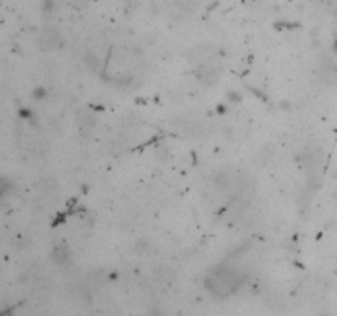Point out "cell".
Masks as SVG:
<instances>
[{
	"instance_id": "3957f363",
	"label": "cell",
	"mask_w": 337,
	"mask_h": 316,
	"mask_svg": "<svg viewBox=\"0 0 337 316\" xmlns=\"http://www.w3.org/2000/svg\"><path fill=\"white\" fill-rule=\"evenodd\" d=\"M76 127H77L79 135L89 137L91 134H92V130H94V127H95V119H94V115L91 114V112H87V111L77 112Z\"/></svg>"
},
{
	"instance_id": "7a4b0ae2",
	"label": "cell",
	"mask_w": 337,
	"mask_h": 316,
	"mask_svg": "<svg viewBox=\"0 0 337 316\" xmlns=\"http://www.w3.org/2000/svg\"><path fill=\"white\" fill-rule=\"evenodd\" d=\"M36 45H38L41 51H56V49L63 47V36L55 27H45L38 33Z\"/></svg>"
},
{
	"instance_id": "5b68a950",
	"label": "cell",
	"mask_w": 337,
	"mask_h": 316,
	"mask_svg": "<svg viewBox=\"0 0 337 316\" xmlns=\"http://www.w3.org/2000/svg\"><path fill=\"white\" fill-rule=\"evenodd\" d=\"M51 259L56 262L58 265H64L66 262H69V251L68 247H56L51 253Z\"/></svg>"
},
{
	"instance_id": "277c9868",
	"label": "cell",
	"mask_w": 337,
	"mask_h": 316,
	"mask_svg": "<svg viewBox=\"0 0 337 316\" xmlns=\"http://www.w3.org/2000/svg\"><path fill=\"white\" fill-rule=\"evenodd\" d=\"M196 78L202 82V84L211 86L219 81L220 71L212 64H201V66H198V69H196Z\"/></svg>"
},
{
	"instance_id": "8992f818",
	"label": "cell",
	"mask_w": 337,
	"mask_h": 316,
	"mask_svg": "<svg viewBox=\"0 0 337 316\" xmlns=\"http://www.w3.org/2000/svg\"><path fill=\"white\" fill-rule=\"evenodd\" d=\"M86 64H87V68L89 69H97V66H99V60H97V56L94 55V53H89V55L86 56Z\"/></svg>"
},
{
	"instance_id": "6da1fadb",
	"label": "cell",
	"mask_w": 337,
	"mask_h": 316,
	"mask_svg": "<svg viewBox=\"0 0 337 316\" xmlns=\"http://www.w3.org/2000/svg\"><path fill=\"white\" fill-rule=\"evenodd\" d=\"M244 284V275L232 265H217L207 273L204 285L207 292L217 298H227L234 295Z\"/></svg>"
}]
</instances>
